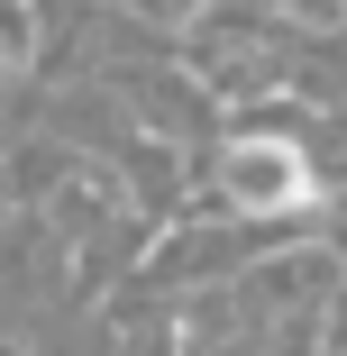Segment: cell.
Returning <instances> with one entry per match:
<instances>
[{
    "label": "cell",
    "instance_id": "cell-1",
    "mask_svg": "<svg viewBox=\"0 0 347 356\" xmlns=\"http://www.w3.org/2000/svg\"><path fill=\"white\" fill-rule=\"evenodd\" d=\"M311 192H320V165H311L302 137L247 128L220 147V201L238 220H293V210H311Z\"/></svg>",
    "mask_w": 347,
    "mask_h": 356
},
{
    "label": "cell",
    "instance_id": "cell-2",
    "mask_svg": "<svg viewBox=\"0 0 347 356\" xmlns=\"http://www.w3.org/2000/svg\"><path fill=\"white\" fill-rule=\"evenodd\" d=\"M238 302L265 320V311H302V320H320L329 302H338V256L329 247H293V256H265L247 283H238Z\"/></svg>",
    "mask_w": 347,
    "mask_h": 356
},
{
    "label": "cell",
    "instance_id": "cell-3",
    "mask_svg": "<svg viewBox=\"0 0 347 356\" xmlns=\"http://www.w3.org/2000/svg\"><path fill=\"white\" fill-rule=\"evenodd\" d=\"M110 83L128 92V110L147 119L156 137H174V128H192V119H201V101H192V92H174V74H110Z\"/></svg>",
    "mask_w": 347,
    "mask_h": 356
},
{
    "label": "cell",
    "instance_id": "cell-4",
    "mask_svg": "<svg viewBox=\"0 0 347 356\" xmlns=\"http://www.w3.org/2000/svg\"><path fill=\"white\" fill-rule=\"evenodd\" d=\"M119 174L147 192V201H174V183H183V165H174V147H165V137H137V147L119 156Z\"/></svg>",
    "mask_w": 347,
    "mask_h": 356
},
{
    "label": "cell",
    "instance_id": "cell-5",
    "mask_svg": "<svg viewBox=\"0 0 347 356\" xmlns=\"http://www.w3.org/2000/svg\"><path fill=\"white\" fill-rule=\"evenodd\" d=\"M83 165H64V147H10V192H55V183H74Z\"/></svg>",
    "mask_w": 347,
    "mask_h": 356
},
{
    "label": "cell",
    "instance_id": "cell-6",
    "mask_svg": "<svg viewBox=\"0 0 347 356\" xmlns=\"http://www.w3.org/2000/svg\"><path fill=\"white\" fill-rule=\"evenodd\" d=\"M274 19H293V28H347V0H274Z\"/></svg>",
    "mask_w": 347,
    "mask_h": 356
},
{
    "label": "cell",
    "instance_id": "cell-7",
    "mask_svg": "<svg viewBox=\"0 0 347 356\" xmlns=\"http://www.w3.org/2000/svg\"><path fill=\"white\" fill-rule=\"evenodd\" d=\"M320 165L347 183V110H320Z\"/></svg>",
    "mask_w": 347,
    "mask_h": 356
},
{
    "label": "cell",
    "instance_id": "cell-8",
    "mask_svg": "<svg viewBox=\"0 0 347 356\" xmlns=\"http://www.w3.org/2000/svg\"><path fill=\"white\" fill-rule=\"evenodd\" d=\"M110 10H128V19H174V0H110Z\"/></svg>",
    "mask_w": 347,
    "mask_h": 356
},
{
    "label": "cell",
    "instance_id": "cell-9",
    "mask_svg": "<svg viewBox=\"0 0 347 356\" xmlns=\"http://www.w3.org/2000/svg\"><path fill=\"white\" fill-rule=\"evenodd\" d=\"M192 10H201V0H174V19H192Z\"/></svg>",
    "mask_w": 347,
    "mask_h": 356
},
{
    "label": "cell",
    "instance_id": "cell-10",
    "mask_svg": "<svg viewBox=\"0 0 347 356\" xmlns=\"http://www.w3.org/2000/svg\"><path fill=\"white\" fill-rule=\"evenodd\" d=\"M0 356H28V347H0Z\"/></svg>",
    "mask_w": 347,
    "mask_h": 356
}]
</instances>
